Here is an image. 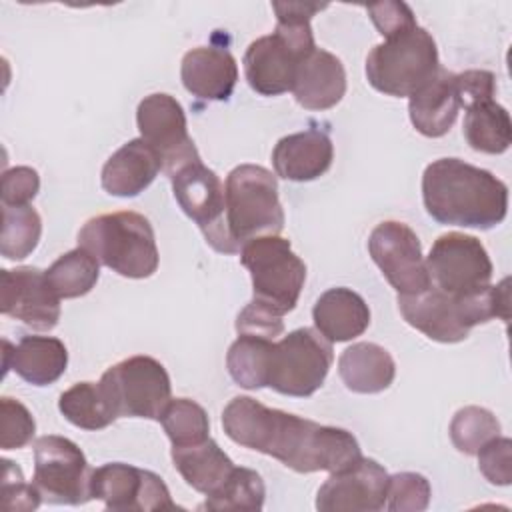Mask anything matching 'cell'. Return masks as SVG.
Masks as SVG:
<instances>
[{
    "mask_svg": "<svg viewBox=\"0 0 512 512\" xmlns=\"http://www.w3.org/2000/svg\"><path fill=\"white\" fill-rule=\"evenodd\" d=\"M222 428L232 442L268 454L300 474L336 472L362 456L352 432L268 408L250 396H236L226 404Z\"/></svg>",
    "mask_w": 512,
    "mask_h": 512,
    "instance_id": "1",
    "label": "cell"
},
{
    "mask_svg": "<svg viewBox=\"0 0 512 512\" xmlns=\"http://www.w3.org/2000/svg\"><path fill=\"white\" fill-rule=\"evenodd\" d=\"M426 212L440 224L490 230L508 212V186L460 158H438L422 174Z\"/></svg>",
    "mask_w": 512,
    "mask_h": 512,
    "instance_id": "2",
    "label": "cell"
},
{
    "mask_svg": "<svg viewBox=\"0 0 512 512\" xmlns=\"http://www.w3.org/2000/svg\"><path fill=\"white\" fill-rule=\"evenodd\" d=\"M276 30L256 38L244 52V74L250 88L262 96H278L292 90L298 64L314 48L310 20L326 4L272 2Z\"/></svg>",
    "mask_w": 512,
    "mask_h": 512,
    "instance_id": "3",
    "label": "cell"
},
{
    "mask_svg": "<svg viewBox=\"0 0 512 512\" xmlns=\"http://www.w3.org/2000/svg\"><path fill=\"white\" fill-rule=\"evenodd\" d=\"M510 280L504 278L496 286H486L468 296H450L436 286H428L418 294H398L402 318L430 340L454 344L468 338L476 324L492 318H510Z\"/></svg>",
    "mask_w": 512,
    "mask_h": 512,
    "instance_id": "4",
    "label": "cell"
},
{
    "mask_svg": "<svg viewBox=\"0 0 512 512\" xmlns=\"http://www.w3.org/2000/svg\"><path fill=\"white\" fill-rule=\"evenodd\" d=\"M78 244L124 278H150L158 270L152 224L138 212L122 210L90 218L78 232Z\"/></svg>",
    "mask_w": 512,
    "mask_h": 512,
    "instance_id": "5",
    "label": "cell"
},
{
    "mask_svg": "<svg viewBox=\"0 0 512 512\" xmlns=\"http://www.w3.org/2000/svg\"><path fill=\"white\" fill-rule=\"evenodd\" d=\"M440 68L432 34L422 26H410L384 38L366 56V78L382 94L404 98L424 86Z\"/></svg>",
    "mask_w": 512,
    "mask_h": 512,
    "instance_id": "6",
    "label": "cell"
},
{
    "mask_svg": "<svg viewBox=\"0 0 512 512\" xmlns=\"http://www.w3.org/2000/svg\"><path fill=\"white\" fill-rule=\"evenodd\" d=\"M226 220L238 246L258 236H278L284 210L276 176L264 166L240 164L230 170L224 186Z\"/></svg>",
    "mask_w": 512,
    "mask_h": 512,
    "instance_id": "7",
    "label": "cell"
},
{
    "mask_svg": "<svg viewBox=\"0 0 512 512\" xmlns=\"http://www.w3.org/2000/svg\"><path fill=\"white\" fill-rule=\"evenodd\" d=\"M240 260L250 272L256 302L284 316L298 304L306 280V264L294 254L290 240L258 236L242 244Z\"/></svg>",
    "mask_w": 512,
    "mask_h": 512,
    "instance_id": "8",
    "label": "cell"
},
{
    "mask_svg": "<svg viewBox=\"0 0 512 512\" xmlns=\"http://www.w3.org/2000/svg\"><path fill=\"white\" fill-rule=\"evenodd\" d=\"M332 360V342L318 330H292L272 346L266 386L284 396H312L324 384Z\"/></svg>",
    "mask_w": 512,
    "mask_h": 512,
    "instance_id": "9",
    "label": "cell"
},
{
    "mask_svg": "<svg viewBox=\"0 0 512 512\" xmlns=\"http://www.w3.org/2000/svg\"><path fill=\"white\" fill-rule=\"evenodd\" d=\"M172 192L184 214L196 222L206 242L222 254H236L240 246L226 220L224 186L214 170L194 160L170 176Z\"/></svg>",
    "mask_w": 512,
    "mask_h": 512,
    "instance_id": "10",
    "label": "cell"
},
{
    "mask_svg": "<svg viewBox=\"0 0 512 512\" xmlns=\"http://www.w3.org/2000/svg\"><path fill=\"white\" fill-rule=\"evenodd\" d=\"M100 384L118 416L160 420L166 404L172 400L170 376L152 356H130L110 366L102 374Z\"/></svg>",
    "mask_w": 512,
    "mask_h": 512,
    "instance_id": "11",
    "label": "cell"
},
{
    "mask_svg": "<svg viewBox=\"0 0 512 512\" xmlns=\"http://www.w3.org/2000/svg\"><path fill=\"white\" fill-rule=\"evenodd\" d=\"M92 468L84 452L68 438L48 434L34 442L32 484L42 502L50 504H86L90 494Z\"/></svg>",
    "mask_w": 512,
    "mask_h": 512,
    "instance_id": "12",
    "label": "cell"
},
{
    "mask_svg": "<svg viewBox=\"0 0 512 512\" xmlns=\"http://www.w3.org/2000/svg\"><path fill=\"white\" fill-rule=\"evenodd\" d=\"M424 262L432 286L450 296H468L486 288L494 270L484 244L462 232L442 234Z\"/></svg>",
    "mask_w": 512,
    "mask_h": 512,
    "instance_id": "13",
    "label": "cell"
},
{
    "mask_svg": "<svg viewBox=\"0 0 512 512\" xmlns=\"http://www.w3.org/2000/svg\"><path fill=\"white\" fill-rule=\"evenodd\" d=\"M136 124L140 138L158 152L168 178L182 166L200 160L194 140L188 136L184 108L174 96L156 92L140 100Z\"/></svg>",
    "mask_w": 512,
    "mask_h": 512,
    "instance_id": "14",
    "label": "cell"
},
{
    "mask_svg": "<svg viewBox=\"0 0 512 512\" xmlns=\"http://www.w3.org/2000/svg\"><path fill=\"white\" fill-rule=\"evenodd\" d=\"M368 252L398 294H418L432 284L422 256V244L408 224L396 220L380 222L370 232Z\"/></svg>",
    "mask_w": 512,
    "mask_h": 512,
    "instance_id": "15",
    "label": "cell"
},
{
    "mask_svg": "<svg viewBox=\"0 0 512 512\" xmlns=\"http://www.w3.org/2000/svg\"><path fill=\"white\" fill-rule=\"evenodd\" d=\"M90 494L102 500L106 510L112 512H148V510H174L164 480L150 472L124 462H110L92 470Z\"/></svg>",
    "mask_w": 512,
    "mask_h": 512,
    "instance_id": "16",
    "label": "cell"
},
{
    "mask_svg": "<svg viewBox=\"0 0 512 512\" xmlns=\"http://www.w3.org/2000/svg\"><path fill=\"white\" fill-rule=\"evenodd\" d=\"M388 478L382 464L360 456L350 466L330 472L318 490L316 508L320 512H378L386 508Z\"/></svg>",
    "mask_w": 512,
    "mask_h": 512,
    "instance_id": "17",
    "label": "cell"
},
{
    "mask_svg": "<svg viewBox=\"0 0 512 512\" xmlns=\"http://www.w3.org/2000/svg\"><path fill=\"white\" fill-rule=\"evenodd\" d=\"M60 296L46 272L34 266L0 272V310L34 330H52L60 320Z\"/></svg>",
    "mask_w": 512,
    "mask_h": 512,
    "instance_id": "18",
    "label": "cell"
},
{
    "mask_svg": "<svg viewBox=\"0 0 512 512\" xmlns=\"http://www.w3.org/2000/svg\"><path fill=\"white\" fill-rule=\"evenodd\" d=\"M180 78L196 98L228 100L238 80V64L224 46H198L184 54Z\"/></svg>",
    "mask_w": 512,
    "mask_h": 512,
    "instance_id": "19",
    "label": "cell"
},
{
    "mask_svg": "<svg viewBox=\"0 0 512 512\" xmlns=\"http://www.w3.org/2000/svg\"><path fill=\"white\" fill-rule=\"evenodd\" d=\"M290 92L306 110L334 108L346 92V70L340 58L316 46L298 64Z\"/></svg>",
    "mask_w": 512,
    "mask_h": 512,
    "instance_id": "20",
    "label": "cell"
},
{
    "mask_svg": "<svg viewBox=\"0 0 512 512\" xmlns=\"http://www.w3.org/2000/svg\"><path fill=\"white\" fill-rule=\"evenodd\" d=\"M458 112L460 96L456 88V74L442 66L408 100L412 126L428 138L444 136L456 122Z\"/></svg>",
    "mask_w": 512,
    "mask_h": 512,
    "instance_id": "21",
    "label": "cell"
},
{
    "mask_svg": "<svg viewBox=\"0 0 512 512\" xmlns=\"http://www.w3.org/2000/svg\"><path fill=\"white\" fill-rule=\"evenodd\" d=\"M334 146L324 130L310 128L288 134L272 150V164L280 178L310 182L320 178L332 164Z\"/></svg>",
    "mask_w": 512,
    "mask_h": 512,
    "instance_id": "22",
    "label": "cell"
},
{
    "mask_svg": "<svg viewBox=\"0 0 512 512\" xmlns=\"http://www.w3.org/2000/svg\"><path fill=\"white\" fill-rule=\"evenodd\" d=\"M160 170L162 160L158 152L142 138H134L106 160L100 182L108 194L132 198L144 192Z\"/></svg>",
    "mask_w": 512,
    "mask_h": 512,
    "instance_id": "23",
    "label": "cell"
},
{
    "mask_svg": "<svg viewBox=\"0 0 512 512\" xmlns=\"http://www.w3.org/2000/svg\"><path fill=\"white\" fill-rule=\"evenodd\" d=\"M4 344V372L14 370L32 386L54 384L68 366V350L54 336H24L16 346Z\"/></svg>",
    "mask_w": 512,
    "mask_h": 512,
    "instance_id": "24",
    "label": "cell"
},
{
    "mask_svg": "<svg viewBox=\"0 0 512 512\" xmlns=\"http://www.w3.org/2000/svg\"><path fill=\"white\" fill-rule=\"evenodd\" d=\"M312 318L328 342H348L368 328L370 308L358 292L340 286L326 290L316 300Z\"/></svg>",
    "mask_w": 512,
    "mask_h": 512,
    "instance_id": "25",
    "label": "cell"
},
{
    "mask_svg": "<svg viewBox=\"0 0 512 512\" xmlns=\"http://www.w3.org/2000/svg\"><path fill=\"white\" fill-rule=\"evenodd\" d=\"M338 374L348 390L376 394L394 382L396 364L386 348L374 342H356L340 354Z\"/></svg>",
    "mask_w": 512,
    "mask_h": 512,
    "instance_id": "26",
    "label": "cell"
},
{
    "mask_svg": "<svg viewBox=\"0 0 512 512\" xmlns=\"http://www.w3.org/2000/svg\"><path fill=\"white\" fill-rule=\"evenodd\" d=\"M172 462L186 484L204 496L216 494L236 468L212 438L200 444L172 448Z\"/></svg>",
    "mask_w": 512,
    "mask_h": 512,
    "instance_id": "27",
    "label": "cell"
},
{
    "mask_svg": "<svg viewBox=\"0 0 512 512\" xmlns=\"http://www.w3.org/2000/svg\"><path fill=\"white\" fill-rule=\"evenodd\" d=\"M464 136L472 150L502 154L512 144V122L504 106L494 98L474 100L464 106Z\"/></svg>",
    "mask_w": 512,
    "mask_h": 512,
    "instance_id": "28",
    "label": "cell"
},
{
    "mask_svg": "<svg viewBox=\"0 0 512 512\" xmlns=\"http://www.w3.org/2000/svg\"><path fill=\"white\" fill-rule=\"evenodd\" d=\"M58 408L70 424L82 430H100L118 418L114 404L100 382H78L64 390Z\"/></svg>",
    "mask_w": 512,
    "mask_h": 512,
    "instance_id": "29",
    "label": "cell"
},
{
    "mask_svg": "<svg viewBox=\"0 0 512 512\" xmlns=\"http://www.w3.org/2000/svg\"><path fill=\"white\" fill-rule=\"evenodd\" d=\"M272 346L274 340L270 338L238 334L226 354V368L230 378L246 390L264 388Z\"/></svg>",
    "mask_w": 512,
    "mask_h": 512,
    "instance_id": "30",
    "label": "cell"
},
{
    "mask_svg": "<svg viewBox=\"0 0 512 512\" xmlns=\"http://www.w3.org/2000/svg\"><path fill=\"white\" fill-rule=\"evenodd\" d=\"M46 272V278L60 298H80L88 294L100 276L98 260L82 246L62 254Z\"/></svg>",
    "mask_w": 512,
    "mask_h": 512,
    "instance_id": "31",
    "label": "cell"
},
{
    "mask_svg": "<svg viewBox=\"0 0 512 512\" xmlns=\"http://www.w3.org/2000/svg\"><path fill=\"white\" fill-rule=\"evenodd\" d=\"M2 234L0 252L8 260H22L34 252L42 234L40 214L30 206H4L2 208Z\"/></svg>",
    "mask_w": 512,
    "mask_h": 512,
    "instance_id": "32",
    "label": "cell"
},
{
    "mask_svg": "<svg viewBox=\"0 0 512 512\" xmlns=\"http://www.w3.org/2000/svg\"><path fill=\"white\" fill-rule=\"evenodd\" d=\"M160 422L168 434L172 448L192 446L204 442L210 432L206 410L190 398H174L166 404Z\"/></svg>",
    "mask_w": 512,
    "mask_h": 512,
    "instance_id": "33",
    "label": "cell"
},
{
    "mask_svg": "<svg viewBox=\"0 0 512 512\" xmlns=\"http://www.w3.org/2000/svg\"><path fill=\"white\" fill-rule=\"evenodd\" d=\"M266 488L258 472L250 468H234L224 486L206 496L202 508L206 510H262Z\"/></svg>",
    "mask_w": 512,
    "mask_h": 512,
    "instance_id": "34",
    "label": "cell"
},
{
    "mask_svg": "<svg viewBox=\"0 0 512 512\" xmlns=\"http://www.w3.org/2000/svg\"><path fill=\"white\" fill-rule=\"evenodd\" d=\"M494 436H500V422L490 410L480 406L460 408L450 422L452 444L468 456H476V452Z\"/></svg>",
    "mask_w": 512,
    "mask_h": 512,
    "instance_id": "35",
    "label": "cell"
},
{
    "mask_svg": "<svg viewBox=\"0 0 512 512\" xmlns=\"http://www.w3.org/2000/svg\"><path fill=\"white\" fill-rule=\"evenodd\" d=\"M430 482L416 472H398L388 478L386 508L392 512H422L430 504Z\"/></svg>",
    "mask_w": 512,
    "mask_h": 512,
    "instance_id": "36",
    "label": "cell"
},
{
    "mask_svg": "<svg viewBox=\"0 0 512 512\" xmlns=\"http://www.w3.org/2000/svg\"><path fill=\"white\" fill-rule=\"evenodd\" d=\"M0 414H2V438H0L2 450L24 448L26 444L32 442L36 432V422L30 410L22 402L4 396L0 400Z\"/></svg>",
    "mask_w": 512,
    "mask_h": 512,
    "instance_id": "37",
    "label": "cell"
},
{
    "mask_svg": "<svg viewBox=\"0 0 512 512\" xmlns=\"http://www.w3.org/2000/svg\"><path fill=\"white\" fill-rule=\"evenodd\" d=\"M0 496H2L0 506L6 512H14V510L28 512V510L38 508V504L42 502L34 484H26L22 470L12 460H6V458H2Z\"/></svg>",
    "mask_w": 512,
    "mask_h": 512,
    "instance_id": "38",
    "label": "cell"
},
{
    "mask_svg": "<svg viewBox=\"0 0 512 512\" xmlns=\"http://www.w3.org/2000/svg\"><path fill=\"white\" fill-rule=\"evenodd\" d=\"M478 468L490 484L508 486L512 482V440L494 436L478 452Z\"/></svg>",
    "mask_w": 512,
    "mask_h": 512,
    "instance_id": "39",
    "label": "cell"
},
{
    "mask_svg": "<svg viewBox=\"0 0 512 512\" xmlns=\"http://www.w3.org/2000/svg\"><path fill=\"white\" fill-rule=\"evenodd\" d=\"M236 332L276 340V336L284 332V322L282 316L274 310L262 306L256 300H250L236 318Z\"/></svg>",
    "mask_w": 512,
    "mask_h": 512,
    "instance_id": "40",
    "label": "cell"
},
{
    "mask_svg": "<svg viewBox=\"0 0 512 512\" xmlns=\"http://www.w3.org/2000/svg\"><path fill=\"white\" fill-rule=\"evenodd\" d=\"M40 190V176L30 166H14L2 174V206H24Z\"/></svg>",
    "mask_w": 512,
    "mask_h": 512,
    "instance_id": "41",
    "label": "cell"
},
{
    "mask_svg": "<svg viewBox=\"0 0 512 512\" xmlns=\"http://www.w3.org/2000/svg\"><path fill=\"white\" fill-rule=\"evenodd\" d=\"M370 20L374 22L376 30L388 38L394 36L410 26H416V16L412 8L404 2H378L366 6Z\"/></svg>",
    "mask_w": 512,
    "mask_h": 512,
    "instance_id": "42",
    "label": "cell"
},
{
    "mask_svg": "<svg viewBox=\"0 0 512 512\" xmlns=\"http://www.w3.org/2000/svg\"><path fill=\"white\" fill-rule=\"evenodd\" d=\"M456 88L460 96V108H464L474 100L494 98L496 78L488 70H466L456 74Z\"/></svg>",
    "mask_w": 512,
    "mask_h": 512,
    "instance_id": "43",
    "label": "cell"
}]
</instances>
